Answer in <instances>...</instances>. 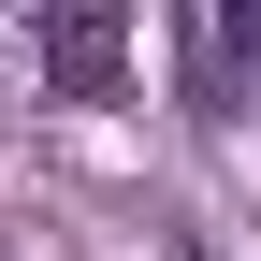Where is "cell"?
Segmentation results:
<instances>
[{"mask_svg":"<svg viewBox=\"0 0 261 261\" xmlns=\"http://www.w3.org/2000/svg\"><path fill=\"white\" fill-rule=\"evenodd\" d=\"M29 58H44L58 102H116V87H130V15H116V0H58V15L29 29Z\"/></svg>","mask_w":261,"mask_h":261,"instance_id":"6da1fadb","label":"cell"},{"mask_svg":"<svg viewBox=\"0 0 261 261\" xmlns=\"http://www.w3.org/2000/svg\"><path fill=\"white\" fill-rule=\"evenodd\" d=\"M247 116H261V0H247Z\"/></svg>","mask_w":261,"mask_h":261,"instance_id":"7a4b0ae2","label":"cell"}]
</instances>
